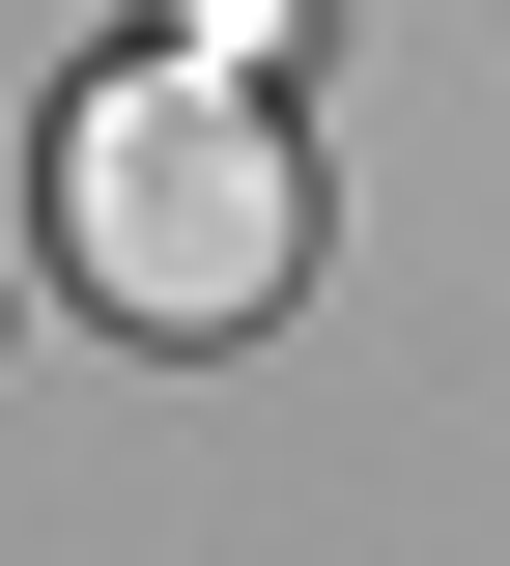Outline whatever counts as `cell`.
Returning <instances> with one entry per match:
<instances>
[{
	"mask_svg": "<svg viewBox=\"0 0 510 566\" xmlns=\"http://www.w3.org/2000/svg\"><path fill=\"white\" fill-rule=\"evenodd\" d=\"M58 283L114 312V340H256V312L312 283V142L227 57H114L58 114Z\"/></svg>",
	"mask_w": 510,
	"mask_h": 566,
	"instance_id": "cell-1",
	"label": "cell"
},
{
	"mask_svg": "<svg viewBox=\"0 0 510 566\" xmlns=\"http://www.w3.org/2000/svg\"><path fill=\"white\" fill-rule=\"evenodd\" d=\"M170 57H227V85H256V57H284V0H170Z\"/></svg>",
	"mask_w": 510,
	"mask_h": 566,
	"instance_id": "cell-2",
	"label": "cell"
}]
</instances>
